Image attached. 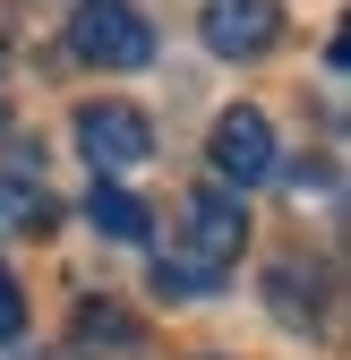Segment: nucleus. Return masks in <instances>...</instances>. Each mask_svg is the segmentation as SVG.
I'll use <instances>...</instances> for the list:
<instances>
[{
    "mask_svg": "<svg viewBox=\"0 0 351 360\" xmlns=\"http://www.w3.org/2000/svg\"><path fill=\"white\" fill-rule=\"evenodd\" d=\"M240 249H249V206H240L232 189H214V180H206V189L180 198L171 249L154 257V292H163V300H206Z\"/></svg>",
    "mask_w": 351,
    "mask_h": 360,
    "instance_id": "obj_1",
    "label": "nucleus"
},
{
    "mask_svg": "<svg viewBox=\"0 0 351 360\" xmlns=\"http://www.w3.org/2000/svg\"><path fill=\"white\" fill-rule=\"evenodd\" d=\"M69 52L95 60V69H146V60H154V26L128 9V0H77Z\"/></svg>",
    "mask_w": 351,
    "mask_h": 360,
    "instance_id": "obj_2",
    "label": "nucleus"
},
{
    "mask_svg": "<svg viewBox=\"0 0 351 360\" xmlns=\"http://www.w3.org/2000/svg\"><path fill=\"white\" fill-rule=\"evenodd\" d=\"M214 189H257V180H274V120L257 112V103H232L223 120H214Z\"/></svg>",
    "mask_w": 351,
    "mask_h": 360,
    "instance_id": "obj_3",
    "label": "nucleus"
},
{
    "mask_svg": "<svg viewBox=\"0 0 351 360\" xmlns=\"http://www.w3.org/2000/svg\"><path fill=\"white\" fill-rule=\"evenodd\" d=\"M77 146H86V163H95V180L103 172H138L154 155V120L138 103H77Z\"/></svg>",
    "mask_w": 351,
    "mask_h": 360,
    "instance_id": "obj_4",
    "label": "nucleus"
},
{
    "mask_svg": "<svg viewBox=\"0 0 351 360\" xmlns=\"http://www.w3.org/2000/svg\"><path fill=\"white\" fill-rule=\"evenodd\" d=\"M206 43L223 60H266L283 43V0H214L206 9Z\"/></svg>",
    "mask_w": 351,
    "mask_h": 360,
    "instance_id": "obj_5",
    "label": "nucleus"
},
{
    "mask_svg": "<svg viewBox=\"0 0 351 360\" xmlns=\"http://www.w3.org/2000/svg\"><path fill=\"white\" fill-rule=\"evenodd\" d=\"M77 352H112V360H146V326L112 300H86L77 309Z\"/></svg>",
    "mask_w": 351,
    "mask_h": 360,
    "instance_id": "obj_6",
    "label": "nucleus"
},
{
    "mask_svg": "<svg viewBox=\"0 0 351 360\" xmlns=\"http://www.w3.org/2000/svg\"><path fill=\"white\" fill-rule=\"evenodd\" d=\"M86 223H95L103 240H146V206L120 189V180H95V198H86Z\"/></svg>",
    "mask_w": 351,
    "mask_h": 360,
    "instance_id": "obj_7",
    "label": "nucleus"
},
{
    "mask_svg": "<svg viewBox=\"0 0 351 360\" xmlns=\"http://www.w3.org/2000/svg\"><path fill=\"white\" fill-rule=\"evenodd\" d=\"M60 223V206L34 189V180H0V232H26V240H43Z\"/></svg>",
    "mask_w": 351,
    "mask_h": 360,
    "instance_id": "obj_8",
    "label": "nucleus"
},
{
    "mask_svg": "<svg viewBox=\"0 0 351 360\" xmlns=\"http://www.w3.org/2000/svg\"><path fill=\"white\" fill-rule=\"evenodd\" d=\"M26 326V300H18V283H9V266H0V343H9Z\"/></svg>",
    "mask_w": 351,
    "mask_h": 360,
    "instance_id": "obj_9",
    "label": "nucleus"
},
{
    "mask_svg": "<svg viewBox=\"0 0 351 360\" xmlns=\"http://www.w3.org/2000/svg\"><path fill=\"white\" fill-rule=\"evenodd\" d=\"M0 60H9V52H0Z\"/></svg>",
    "mask_w": 351,
    "mask_h": 360,
    "instance_id": "obj_10",
    "label": "nucleus"
},
{
    "mask_svg": "<svg viewBox=\"0 0 351 360\" xmlns=\"http://www.w3.org/2000/svg\"><path fill=\"white\" fill-rule=\"evenodd\" d=\"M34 360H43V352H34Z\"/></svg>",
    "mask_w": 351,
    "mask_h": 360,
    "instance_id": "obj_11",
    "label": "nucleus"
}]
</instances>
